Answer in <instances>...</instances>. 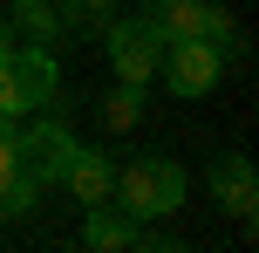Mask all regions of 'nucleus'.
I'll return each instance as SVG.
<instances>
[{"instance_id": "nucleus-1", "label": "nucleus", "mask_w": 259, "mask_h": 253, "mask_svg": "<svg viewBox=\"0 0 259 253\" xmlns=\"http://www.w3.org/2000/svg\"><path fill=\"white\" fill-rule=\"evenodd\" d=\"M184 192H191L184 164L164 158V151H143V158L116 164V192H109V205H123L137 226H157V219H170V212L184 205Z\"/></svg>"}, {"instance_id": "nucleus-2", "label": "nucleus", "mask_w": 259, "mask_h": 253, "mask_svg": "<svg viewBox=\"0 0 259 253\" xmlns=\"http://www.w3.org/2000/svg\"><path fill=\"white\" fill-rule=\"evenodd\" d=\"M62 103V62H55V48H14L0 55V123H21L34 117V110H55Z\"/></svg>"}, {"instance_id": "nucleus-3", "label": "nucleus", "mask_w": 259, "mask_h": 253, "mask_svg": "<svg viewBox=\"0 0 259 253\" xmlns=\"http://www.w3.org/2000/svg\"><path fill=\"white\" fill-rule=\"evenodd\" d=\"M75 144H82V137L68 130L62 103H55V110H34V117H21V171L34 178L41 192L62 185V171H68V158H75Z\"/></svg>"}, {"instance_id": "nucleus-4", "label": "nucleus", "mask_w": 259, "mask_h": 253, "mask_svg": "<svg viewBox=\"0 0 259 253\" xmlns=\"http://www.w3.org/2000/svg\"><path fill=\"white\" fill-rule=\"evenodd\" d=\"M103 55H109V76L116 82H157V62H164V34H157L143 14L103 21Z\"/></svg>"}, {"instance_id": "nucleus-5", "label": "nucleus", "mask_w": 259, "mask_h": 253, "mask_svg": "<svg viewBox=\"0 0 259 253\" xmlns=\"http://www.w3.org/2000/svg\"><path fill=\"white\" fill-rule=\"evenodd\" d=\"M157 76H164V89L170 96H184V103H198V96H211L219 89V76H225V55L211 48V41H164V62H157Z\"/></svg>"}, {"instance_id": "nucleus-6", "label": "nucleus", "mask_w": 259, "mask_h": 253, "mask_svg": "<svg viewBox=\"0 0 259 253\" xmlns=\"http://www.w3.org/2000/svg\"><path fill=\"white\" fill-rule=\"evenodd\" d=\"M205 192H211L219 212H232L239 226H252V212H259V171H252L246 151H219V158L205 164Z\"/></svg>"}, {"instance_id": "nucleus-7", "label": "nucleus", "mask_w": 259, "mask_h": 253, "mask_svg": "<svg viewBox=\"0 0 259 253\" xmlns=\"http://www.w3.org/2000/svg\"><path fill=\"white\" fill-rule=\"evenodd\" d=\"M82 246L89 253H130V246H143V226L123 212V205H82Z\"/></svg>"}, {"instance_id": "nucleus-8", "label": "nucleus", "mask_w": 259, "mask_h": 253, "mask_svg": "<svg viewBox=\"0 0 259 253\" xmlns=\"http://www.w3.org/2000/svg\"><path fill=\"white\" fill-rule=\"evenodd\" d=\"M62 192H68L75 205H103L109 192H116V164H109V151L75 144V158H68V171H62Z\"/></svg>"}, {"instance_id": "nucleus-9", "label": "nucleus", "mask_w": 259, "mask_h": 253, "mask_svg": "<svg viewBox=\"0 0 259 253\" xmlns=\"http://www.w3.org/2000/svg\"><path fill=\"white\" fill-rule=\"evenodd\" d=\"M143 110H150V82H116V89H103V96H96V117H103V130H109V137L137 130V123H143Z\"/></svg>"}, {"instance_id": "nucleus-10", "label": "nucleus", "mask_w": 259, "mask_h": 253, "mask_svg": "<svg viewBox=\"0 0 259 253\" xmlns=\"http://www.w3.org/2000/svg\"><path fill=\"white\" fill-rule=\"evenodd\" d=\"M143 21L164 41H191L198 27H205V0H143Z\"/></svg>"}, {"instance_id": "nucleus-11", "label": "nucleus", "mask_w": 259, "mask_h": 253, "mask_svg": "<svg viewBox=\"0 0 259 253\" xmlns=\"http://www.w3.org/2000/svg\"><path fill=\"white\" fill-rule=\"evenodd\" d=\"M62 27H68V14L55 7V0H41V7H21V14H14V34H27L34 48H48V41H62Z\"/></svg>"}, {"instance_id": "nucleus-12", "label": "nucleus", "mask_w": 259, "mask_h": 253, "mask_svg": "<svg viewBox=\"0 0 259 253\" xmlns=\"http://www.w3.org/2000/svg\"><path fill=\"white\" fill-rule=\"evenodd\" d=\"M21 171V123H0V185Z\"/></svg>"}, {"instance_id": "nucleus-13", "label": "nucleus", "mask_w": 259, "mask_h": 253, "mask_svg": "<svg viewBox=\"0 0 259 253\" xmlns=\"http://www.w3.org/2000/svg\"><path fill=\"white\" fill-rule=\"evenodd\" d=\"M62 14H68V21H109L116 0H62Z\"/></svg>"}, {"instance_id": "nucleus-14", "label": "nucleus", "mask_w": 259, "mask_h": 253, "mask_svg": "<svg viewBox=\"0 0 259 253\" xmlns=\"http://www.w3.org/2000/svg\"><path fill=\"white\" fill-rule=\"evenodd\" d=\"M21 48V34H14V21H0V55H14Z\"/></svg>"}, {"instance_id": "nucleus-15", "label": "nucleus", "mask_w": 259, "mask_h": 253, "mask_svg": "<svg viewBox=\"0 0 259 253\" xmlns=\"http://www.w3.org/2000/svg\"><path fill=\"white\" fill-rule=\"evenodd\" d=\"M7 7H14V14H21V7H41V0H7Z\"/></svg>"}, {"instance_id": "nucleus-16", "label": "nucleus", "mask_w": 259, "mask_h": 253, "mask_svg": "<svg viewBox=\"0 0 259 253\" xmlns=\"http://www.w3.org/2000/svg\"><path fill=\"white\" fill-rule=\"evenodd\" d=\"M0 219H7V212H0Z\"/></svg>"}]
</instances>
